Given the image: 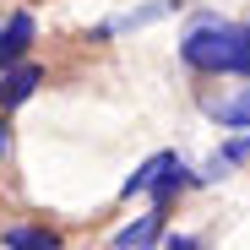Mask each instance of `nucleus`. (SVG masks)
<instances>
[{"label":"nucleus","mask_w":250,"mask_h":250,"mask_svg":"<svg viewBox=\"0 0 250 250\" xmlns=\"http://www.w3.org/2000/svg\"><path fill=\"white\" fill-rule=\"evenodd\" d=\"M0 245L6 250H60V234L49 223H6L0 229Z\"/></svg>","instance_id":"nucleus-4"},{"label":"nucleus","mask_w":250,"mask_h":250,"mask_svg":"<svg viewBox=\"0 0 250 250\" xmlns=\"http://www.w3.org/2000/svg\"><path fill=\"white\" fill-rule=\"evenodd\" d=\"M212 120L229 125V131H250V87L239 98H229V104H212Z\"/></svg>","instance_id":"nucleus-9"},{"label":"nucleus","mask_w":250,"mask_h":250,"mask_svg":"<svg viewBox=\"0 0 250 250\" xmlns=\"http://www.w3.org/2000/svg\"><path fill=\"white\" fill-rule=\"evenodd\" d=\"M38 87H44V65H33V60H22V65H11V71H0V109H22Z\"/></svg>","instance_id":"nucleus-3"},{"label":"nucleus","mask_w":250,"mask_h":250,"mask_svg":"<svg viewBox=\"0 0 250 250\" xmlns=\"http://www.w3.org/2000/svg\"><path fill=\"white\" fill-rule=\"evenodd\" d=\"M185 0H152V6H136V11H125V17H114L104 33H131V27H147V22H158V17H169V11H180Z\"/></svg>","instance_id":"nucleus-8"},{"label":"nucleus","mask_w":250,"mask_h":250,"mask_svg":"<svg viewBox=\"0 0 250 250\" xmlns=\"http://www.w3.org/2000/svg\"><path fill=\"white\" fill-rule=\"evenodd\" d=\"M0 152H6V125H0Z\"/></svg>","instance_id":"nucleus-11"},{"label":"nucleus","mask_w":250,"mask_h":250,"mask_svg":"<svg viewBox=\"0 0 250 250\" xmlns=\"http://www.w3.org/2000/svg\"><path fill=\"white\" fill-rule=\"evenodd\" d=\"M163 250H207V239H201V234H169Z\"/></svg>","instance_id":"nucleus-10"},{"label":"nucleus","mask_w":250,"mask_h":250,"mask_svg":"<svg viewBox=\"0 0 250 250\" xmlns=\"http://www.w3.org/2000/svg\"><path fill=\"white\" fill-rule=\"evenodd\" d=\"M239 163H250V136H234V142H223L212 158H207V169H201V185H207V180H223L229 169H239Z\"/></svg>","instance_id":"nucleus-7"},{"label":"nucleus","mask_w":250,"mask_h":250,"mask_svg":"<svg viewBox=\"0 0 250 250\" xmlns=\"http://www.w3.org/2000/svg\"><path fill=\"white\" fill-rule=\"evenodd\" d=\"M163 218H169V207H152V212H142L136 223H125L114 234V250H147L158 234H163Z\"/></svg>","instance_id":"nucleus-6"},{"label":"nucleus","mask_w":250,"mask_h":250,"mask_svg":"<svg viewBox=\"0 0 250 250\" xmlns=\"http://www.w3.org/2000/svg\"><path fill=\"white\" fill-rule=\"evenodd\" d=\"M33 38H38V27H33V11H11L6 22H0V71L22 65V55L33 49Z\"/></svg>","instance_id":"nucleus-2"},{"label":"nucleus","mask_w":250,"mask_h":250,"mask_svg":"<svg viewBox=\"0 0 250 250\" xmlns=\"http://www.w3.org/2000/svg\"><path fill=\"white\" fill-rule=\"evenodd\" d=\"M174 163H180V152H152L147 163H136V174L120 185V196H125V201H131V196H152V185H158L163 174H169Z\"/></svg>","instance_id":"nucleus-5"},{"label":"nucleus","mask_w":250,"mask_h":250,"mask_svg":"<svg viewBox=\"0 0 250 250\" xmlns=\"http://www.w3.org/2000/svg\"><path fill=\"white\" fill-rule=\"evenodd\" d=\"M180 60L201 76H250V22H223V17H201L180 38Z\"/></svg>","instance_id":"nucleus-1"}]
</instances>
